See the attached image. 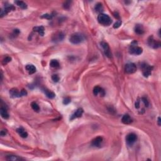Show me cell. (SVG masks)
<instances>
[{"instance_id":"obj_1","label":"cell","mask_w":161,"mask_h":161,"mask_svg":"<svg viewBox=\"0 0 161 161\" xmlns=\"http://www.w3.org/2000/svg\"><path fill=\"white\" fill-rule=\"evenodd\" d=\"M85 37L83 34L81 33H74L72 34L69 38V41L73 44H79L84 40Z\"/></svg>"},{"instance_id":"obj_2","label":"cell","mask_w":161,"mask_h":161,"mask_svg":"<svg viewBox=\"0 0 161 161\" xmlns=\"http://www.w3.org/2000/svg\"><path fill=\"white\" fill-rule=\"evenodd\" d=\"M98 21L100 24L104 26H109L112 23V20L108 15L100 13L98 16Z\"/></svg>"},{"instance_id":"obj_3","label":"cell","mask_w":161,"mask_h":161,"mask_svg":"<svg viewBox=\"0 0 161 161\" xmlns=\"http://www.w3.org/2000/svg\"><path fill=\"white\" fill-rule=\"evenodd\" d=\"M137 42L133 41V42L131 44L129 48V53L132 55H135V56H138V55H140L143 52V50L141 47L137 46Z\"/></svg>"},{"instance_id":"obj_4","label":"cell","mask_w":161,"mask_h":161,"mask_svg":"<svg viewBox=\"0 0 161 161\" xmlns=\"http://www.w3.org/2000/svg\"><path fill=\"white\" fill-rule=\"evenodd\" d=\"M10 95L12 98H20L22 96H26L27 95V92L25 90H22L20 92L16 88H13L10 90Z\"/></svg>"},{"instance_id":"obj_5","label":"cell","mask_w":161,"mask_h":161,"mask_svg":"<svg viewBox=\"0 0 161 161\" xmlns=\"http://www.w3.org/2000/svg\"><path fill=\"white\" fill-rule=\"evenodd\" d=\"M141 67L142 69V73L144 77H149L151 74V72L153 69V67L148 65L146 63H143L141 65Z\"/></svg>"},{"instance_id":"obj_6","label":"cell","mask_w":161,"mask_h":161,"mask_svg":"<svg viewBox=\"0 0 161 161\" xmlns=\"http://www.w3.org/2000/svg\"><path fill=\"white\" fill-rule=\"evenodd\" d=\"M15 10V7L12 5H5V7L1 10V12H0V17L2 18L5 15H7L9 12L11 11H13Z\"/></svg>"},{"instance_id":"obj_7","label":"cell","mask_w":161,"mask_h":161,"mask_svg":"<svg viewBox=\"0 0 161 161\" xmlns=\"http://www.w3.org/2000/svg\"><path fill=\"white\" fill-rule=\"evenodd\" d=\"M125 72L128 74H133L137 70V66L133 63H129L125 65Z\"/></svg>"},{"instance_id":"obj_8","label":"cell","mask_w":161,"mask_h":161,"mask_svg":"<svg viewBox=\"0 0 161 161\" xmlns=\"http://www.w3.org/2000/svg\"><path fill=\"white\" fill-rule=\"evenodd\" d=\"M148 44L149 45V46L154 48H157L160 47V42L156 41V40L154 39L153 36L150 37L149 39H148Z\"/></svg>"},{"instance_id":"obj_9","label":"cell","mask_w":161,"mask_h":161,"mask_svg":"<svg viewBox=\"0 0 161 161\" xmlns=\"http://www.w3.org/2000/svg\"><path fill=\"white\" fill-rule=\"evenodd\" d=\"M137 140V135L133 133H129L126 137V141L127 143L129 145H132L135 142H136V140Z\"/></svg>"},{"instance_id":"obj_10","label":"cell","mask_w":161,"mask_h":161,"mask_svg":"<svg viewBox=\"0 0 161 161\" xmlns=\"http://www.w3.org/2000/svg\"><path fill=\"white\" fill-rule=\"evenodd\" d=\"M100 44L101 46L102 47V48L104 50V53H105L106 56L108 57H109V58L112 57V53H111L110 48L108 44H107L106 42H101L100 43Z\"/></svg>"},{"instance_id":"obj_11","label":"cell","mask_w":161,"mask_h":161,"mask_svg":"<svg viewBox=\"0 0 161 161\" xmlns=\"http://www.w3.org/2000/svg\"><path fill=\"white\" fill-rule=\"evenodd\" d=\"M93 94L95 96H97L99 94L101 96H104L105 95V92L102 87L99 86H95L93 89Z\"/></svg>"},{"instance_id":"obj_12","label":"cell","mask_w":161,"mask_h":161,"mask_svg":"<svg viewBox=\"0 0 161 161\" xmlns=\"http://www.w3.org/2000/svg\"><path fill=\"white\" fill-rule=\"evenodd\" d=\"M83 112L84 111L82 108H79V109H78L76 111L75 113L72 115L70 119L72 120H74V119L75 118H78L81 117L82 114H83Z\"/></svg>"},{"instance_id":"obj_13","label":"cell","mask_w":161,"mask_h":161,"mask_svg":"<svg viewBox=\"0 0 161 161\" xmlns=\"http://www.w3.org/2000/svg\"><path fill=\"white\" fill-rule=\"evenodd\" d=\"M102 142H103V138L101 137H98L93 140L91 144L94 147H99L101 144Z\"/></svg>"},{"instance_id":"obj_14","label":"cell","mask_w":161,"mask_h":161,"mask_svg":"<svg viewBox=\"0 0 161 161\" xmlns=\"http://www.w3.org/2000/svg\"><path fill=\"white\" fill-rule=\"evenodd\" d=\"M121 121L124 124H126V125H129L132 123V119L131 118L130 116L128 114H125L123 116L122 118H121Z\"/></svg>"},{"instance_id":"obj_15","label":"cell","mask_w":161,"mask_h":161,"mask_svg":"<svg viewBox=\"0 0 161 161\" xmlns=\"http://www.w3.org/2000/svg\"><path fill=\"white\" fill-rule=\"evenodd\" d=\"M16 132L22 138H25L28 137V133L26 132L25 130L23 129V128H18V129L16 130Z\"/></svg>"},{"instance_id":"obj_16","label":"cell","mask_w":161,"mask_h":161,"mask_svg":"<svg viewBox=\"0 0 161 161\" xmlns=\"http://www.w3.org/2000/svg\"><path fill=\"white\" fill-rule=\"evenodd\" d=\"M64 37V35L62 32H59L56 33L55 35H53V39H52V40L55 42L61 41V40H63Z\"/></svg>"},{"instance_id":"obj_17","label":"cell","mask_w":161,"mask_h":161,"mask_svg":"<svg viewBox=\"0 0 161 161\" xmlns=\"http://www.w3.org/2000/svg\"><path fill=\"white\" fill-rule=\"evenodd\" d=\"M6 159L7 160H13V161H19L23 160L24 159H22L20 157H18L17 155H8L6 157Z\"/></svg>"},{"instance_id":"obj_18","label":"cell","mask_w":161,"mask_h":161,"mask_svg":"<svg viewBox=\"0 0 161 161\" xmlns=\"http://www.w3.org/2000/svg\"><path fill=\"white\" fill-rule=\"evenodd\" d=\"M0 113H1V116L4 119H8L9 118V114L8 113L7 110L3 106H1L0 108Z\"/></svg>"},{"instance_id":"obj_19","label":"cell","mask_w":161,"mask_h":161,"mask_svg":"<svg viewBox=\"0 0 161 161\" xmlns=\"http://www.w3.org/2000/svg\"><path fill=\"white\" fill-rule=\"evenodd\" d=\"M42 90H43V91H44V93H45V95H46V96H47L48 98L53 99V98H55V96H56V95H55L54 93L52 92V91H50V90H48V89L43 88Z\"/></svg>"},{"instance_id":"obj_20","label":"cell","mask_w":161,"mask_h":161,"mask_svg":"<svg viewBox=\"0 0 161 161\" xmlns=\"http://www.w3.org/2000/svg\"><path fill=\"white\" fill-rule=\"evenodd\" d=\"M135 32L138 35H142L144 33V29L142 25H137L135 27Z\"/></svg>"},{"instance_id":"obj_21","label":"cell","mask_w":161,"mask_h":161,"mask_svg":"<svg viewBox=\"0 0 161 161\" xmlns=\"http://www.w3.org/2000/svg\"><path fill=\"white\" fill-rule=\"evenodd\" d=\"M25 68H26V69H27V71H28V74H34V73L36 72V70H37L36 67H35L32 64L27 65H26Z\"/></svg>"},{"instance_id":"obj_22","label":"cell","mask_w":161,"mask_h":161,"mask_svg":"<svg viewBox=\"0 0 161 161\" xmlns=\"http://www.w3.org/2000/svg\"><path fill=\"white\" fill-rule=\"evenodd\" d=\"M34 32H38L39 35L41 36H44V27L43 26H39V27H35L33 28Z\"/></svg>"},{"instance_id":"obj_23","label":"cell","mask_w":161,"mask_h":161,"mask_svg":"<svg viewBox=\"0 0 161 161\" xmlns=\"http://www.w3.org/2000/svg\"><path fill=\"white\" fill-rule=\"evenodd\" d=\"M15 4L16 5H18L19 7H20L22 9H26L27 8V5L25 3H24L23 1H15Z\"/></svg>"},{"instance_id":"obj_24","label":"cell","mask_w":161,"mask_h":161,"mask_svg":"<svg viewBox=\"0 0 161 161\" xmlns=\"http://www.w3.org/2000/svg\"><path fill=\"white\" fill-rule=\"evenodd\" d=\"M50 67L53 68H57L59 67V62L57 60H52L50 62Z\"/></svg>"},{"instance_id":"obj_25","label":"cell","mask_w":161,"mask_h":161,"mask_svg":"<svg viewBox=\"0 0 161 161\" xmlns=\"http://www.w3.org/2000/svg\"><path fill=\"white\" fill-rule=\"evenodd\" d=\"M31 106H32V109L35 112H39L40 111V107H39V106L38 105V104L36 102H32L31 103Z\"/></svg>"},{"instance_id":"obj_26","label":"cell","mask_w":161,"mask_h":161,"mask_svg":"<svg viewBox=\"0 0 161 161\" xmlns=\"http://www.w3.org/2000/svg\"><path fill=\"white\" fill-rule=\"evenodd\" d=\"M95 10L97 11V12H101L103 10V5H102L101 3H98L97 5L95 6Z\"/></svg>"},{"instance_id":"obj_27","label":"cell","mask_w":161,"mask_h":161,"mask_svg":"<svg viewBox=\"0 0 161 161\" xmlns=\"http://www.w3.org/2000/svg\"><path fill=\"white\" fill-rule=\"evenodd\" d=\"M11 61V57L7 56V57H6L3 59V64H8V62H10Z\"/></svg>"},{"instance_id":"obj_28","label":"cell","mask_w":161,"mask_h":161,"mask_svg":"<svg viewBox=\"0 0 161 161\" xmlns=\"http://www.w3.org/2000/svg\"><path fill=\"white\" fill-rule=\"evenodd\" d=\"M53 15H50V14H44V15H43L42 16V18H46V19H48V20H50L52 19V18H53Z\"/></svg>"},{"instance_id":"obj_29","label":"cell","mask_w":161,"mask_h":161,"mask_svg":"<svg viewBox=\"0 0 161 161\" xmlns=\"http://www.w3.org/2000/svg\"><path fill=\"white\" fill-rule=\"evenodd\" d=\"M121 23H122V22H121V20H118L117 22H116V23H115V24H114L113 28H119V27H120V26H121Z\"/></svg>"},{"instance_id":"obj_30","label":"cell","mask_w":161,"mask_h":161,"mask_svg":"<svg viewBox=\"0 0 161 161\" xmlns=\"http://www.w3.org/2000/svg\"><path fill=\"white\" fill-rule=\"evenodd\" d=\"M52 79L53 82H57L59 81V77L57 75H56V74H54V75H52Z\"/></svg>"},{"instance_id":"obj_31","label":"cell","mask_w":161,"mask_h":161,"mask_svg":"<svg viewBox=\"0 0 161 161\" xmlns=\"http://www.w3.org/2000/svg\"><path fill=\"white\" fill-rule=\"evenodd\" d=\"M70 3H71L70 1H66V2H65L64 5V8L69 9V8L70 7Z\"/></svg>"},{"instance_id":"obj_32","label":"cell","mask_w":161,"mask_h":161,"mask_svg":"<svg viewBox=\"0 0 161 161\" xmlns=\"http://www.w3.org/2000/svg\"><path fill=\"white\" fill-rule=\"evenodd\" d=\"M70 102V99L69 98H66L64 99L63 103L64 104H68Z\"/></svg>"},{"instance_id":"obj_33","label":"cell","mask_w":161,"mask_h":161,"mask_svg":"<svg viewBox=\"0 0 161 161\" xmlns=\"http://www.w3.org/2000/svg\"><path fill=\"white\" fill-rule=\"evenodd\" d=\"M142 100L143 101V103H144V104L145 105V106H149V101H147V99L145 98H142Z\"/></svg>"},{"instance_id":"obj_34","label":"cell","mask_w":161,"mask_h":161,"mask_svg":"<svg viewBox=\"0 0 161 161\" xmlns=\"http://www.w3.org/2000/svg\"><path fill=\"white\" fill-rule=\"evenodd\" d=\"M6 133H7V131H6V130H2L1 131L0 134H1V136H5V135L6 134Z\"/></svg>"},{"instance_id":"obj_35","label":"cell","mask_w":161,"mask_h":161,"mask_svg":"<svg viewBox=\"0 0 161 161\" xmlns=\"http://www.w3.org/2000/svg\"><path fill=\"white\" fill-rule=\"evenodd\" d=\"M140 106V101H137L135 103V108H138Z\"/></svg>"},{"instance_id":"obj_36","label":"cell","mask_w":161,"mask_h":161,"mask_svg":"<svg viewBox=\"0 0 161 161\" xmlns=\"http://www.w3.org/2000/svg\"><path fill=\"white\" fill-rule=\"evenodd\" d=\"M158 125H159V126H160V117L158 118Z\"/></svg>"}]
</instances>
